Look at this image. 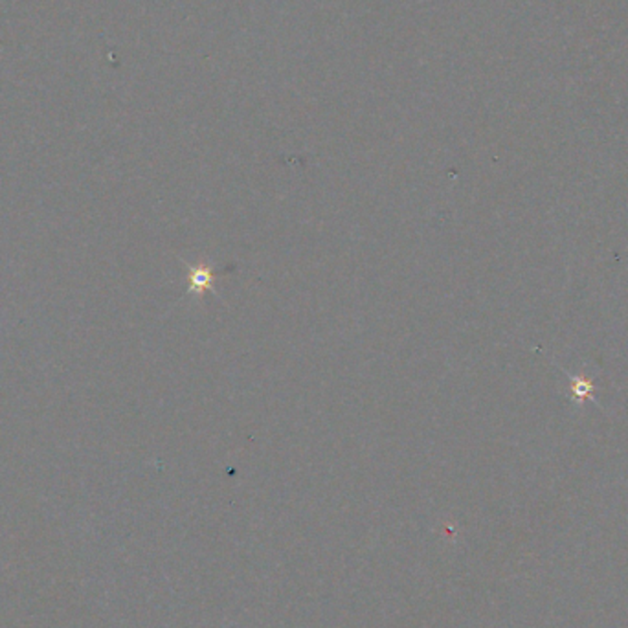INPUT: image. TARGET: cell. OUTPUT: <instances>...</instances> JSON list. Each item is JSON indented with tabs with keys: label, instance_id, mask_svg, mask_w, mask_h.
I'll use <instances>...</instances> for the list:
<instances>
[{
	"label": "cell",
	"instance_id": "cell-1",
	"mask_svg": "<svg viewBox=\"0 0 628 628\" xmlns=\"http://www.w3.org/2000/svg\"><path fill=\"white\" fill-rule=\"evenodd\" d=\"M220 275L219 272H213L209 266H189V291L195 294H202L204 291H209L213 285V280Z\"/></svg>",
	"mask_w": 628,
	"mask_h": 628
}]
</instances>
